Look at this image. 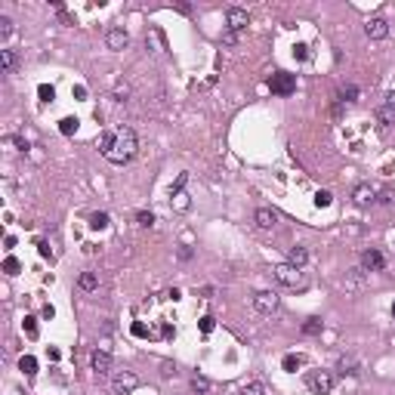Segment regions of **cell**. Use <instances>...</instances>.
Wrapping results in <instances>:
<instances>
[{"label":"cell","mask_w":395,"mask_h":395,"mask_svg":"<svg viewBox=\"0 0 395 395\" xmlns=\"http://www.w3.org/2000/svg\"><path fill=\"white\" fill-rule=\"evenodd\" d=\"M99 148H102V158L108 160V164H130L136 158V148H139V139L133 133V127H118L114 133L102 136L99 139Z\"/></svg>","instance_id":"cell-1"},{"label":"cell","mask_w":395,"mask_h":395,"mask_svg":"<svg viewBox=\"0 0 395 395\" xmlns=\"http://www.w3.org/2000/svg\"><path fill=\"white\" fill-rule=\"evenodd\" d=\"M112 389H114V395H133L139 389V376L133 370H118L112 376Z\"/></svg>","instance_id":"cell-2"},{"label":"cell","mask_w":395,"mask_h":395,"mask_svg":"<svg viewBox=\"0 0 395 395\" xmlns=\"http://www.w3.org/2000/svg\"><path fill=\"white\" fill-rule=\"evenodd\" d=\"M272 275H275V281H278V284H284V287H300V284H302L300 268H296V266H290V262L275 266V268H272Z\"/></svg>","instance_id":"cell-3"},{"label":"cell","mask_w":395,"mask_h":395,"mask_svg":"<svg viewBox=\"0 0 395 395\" xmlns=\"http://www.w3.org/2000/svg\"><path fill=\"white\" fill-rule=\"evenodd\" d=\"M268 86H272V93L278 96H290L296 90V74H287V71H275L272 78H268Z\"/></svg>","instance_id":"cell-4"},{"label":"cell","mask_w":395,"mask_h":395,"mask_svg":"<svg viewBox=\"0 0 395 395\" xmlns=\"http://www.w3.org/2000/svg\"><path fill=\"white\" fill-rule=\"evenodd\" d=\"M306 383H309V389H312L315 395H330V389H334V376H330L328 370H315V374L306 376Z\"/></svg>","instance_id":"cell-5"},{"label":"cell","mask_w":395,"mask_h":395,"mask_svg":"<svg viewBox=\"0 0 395 395\" xmlns=\"http://www.w3.org/2000/svg\"><path fill=\"white\" fill-rule=\"evenodd\" d=\"M247 25H250V16H247V10H241V6H228V12H226V31H235V34H241Z\"/></svg>","instance_id":"cell-6"},{"label":"cell","mask_w":395,"mask_h":395,"mask_svg":"<svg viewBox=\"0 0 395 395\" xmlns=\"http://www.w3.org/2000/svg\"><path fill=\"white\" fill-rule=\"evenodd\" d=\"M254 309H256L260 315H272V312L278 309V294H275V290H260V294L254 296Z\"/></svg>","instance_id":"cell-7"},{"label":"cell","mask_w":395,"mask_h":395,"mask_svg":"<svg viewBox=\"0 0 395 395\" xmlns=\"http://www.w3.org/2000/svg\"><path fill=\"white\" fill-rule=\"evenodd\" d=\"M364 31H368V38H370V40H383L386 34H389V22L383 19V16H374V19H368Z\"/></svg>","instance_id":"cell-8"},{"label":"cell","mask_w":395,"mask_h":395,"mask_svg":"<svg viewBox=\"0 0 395 395\" xmlns=\"http://www.w3.org/2000/svg\"><path fill=\"white\" fill-rule=\"evenodd\" d=\"M90 368L96 370V376H105V374L112 370V355L105 352V349H96L93 358H90Z\"/></svg>","instance_id":"cell-9"},{"label":"cell","mask_w":395,"mask_h":395,"mask_svg":"<svg viewBox=\"0 0 395 395\" xmlns=\"http://www.w3.org/2000/svg\"><path fill=\"white\" fill-rule=\"evenodd\" d=\"M105 44H108V50H127V44H130V34L124 31V28H112L108 34H105Z\"/></svg>","instance_id":"cell-10"},{"label":"cell","mask_w":395,"mask_h":395,"mask_svg":"<svg viewBox=\"0 0 395 395\" xmlns=\"http://www.w3.org/2000/svg\"><path fill=\"white\" fill-rule=\"evenodd\" d=\"M383 266H386V256L380 254V250H368V254L362 256V268H364V272H380Z\"/></svg>","instance_id":"cell-11"},{"label":"cell","mask_w":395,"mask_h":395,"mask_svg":"<svg viewBox=\"0 0 395 395\" xmlns=\"http://www.w3.org/2000/svg\"><path fill=\"white\" fill-rule=\"evenodd\" d=\"M352 201H355L358 207L374 204V201H376V188H370V186H358V188L352 192Z\"/></svg>","instance_id":"cell-12"},{"label":"cell","mask_w":395,"mask_h":395,"mask_svg":"<svg viewBox=\"0 0 395 395\" xmlns=\"http://www.w3.org/2000/svg\"><path fill=\"white\" fill-rule=\"evenodd\" d=\"M287 262H290V266H296V268H302V266L309 262V250L302 247V244H294L290 250H287Z\"/></svg>","instance_id":"cell-13"},{"label":"cell","mask_w":395,"mask_h":395,"mask_svg":"<svg viewBox=\"0 0 395 395\" xmlns=\"http://www.w3.org/2000/svg\"><path fill=\"white\" fill-rule=\"evenodd\" d=\"M254 220H256V226H260V228H275V222H278V213H275V210H268V207H260Z\"/></svg>","instance_id":"cell-14"},{"label":"cell","mask_w":395,"mask_h":395,"mask_svg":"<svg viewBox=\"0 0 395 395\" xmlns=\"http://www.w3.org/2000/svg\"><path fill=\"white\" fill-rule=\"evenodd\" d=\"M78 287H80V290H86V294H93L96 287H99V272H80Z\"/></svg>","instance_id":"cell-15"},{"label":"cell","mask_w":395,"mask_h":395,"mask_svg":"<svg viewBox=\"0 0 395 395\" xmlns=\"http://www.w3.org/2000/svg\"><path fill=\"white\" fill-rule=\"evenodd\" d=\"M336 370L343 374V376H352V374H358V362L352 355H340V362H336Z\"/></svg>","instance_id":"cell-16"},{"label":"cell","mask_w":395,"mask_h":395,"mask_svg":"<svg viewBox=\"0 0 395 395\" xmlns=\"http://www.w3.org/2000/svg\"><path fill=\"white\" fill-rule=\"evenodd\" d=\"M302 364H306V358H302V355H294V352H290V355H284V362H281V368H284V370H290V374H296Z\"/></svg>","instance_id":"cell-17"},{"label":"cell","mask_w":395,"mask_h":395,"mask_svg":"<svg viewBox=\"0 0 395 395\" xmlns=\"http://www.w3.org/2000/svg\"><path fill=\"white\" fill-rule=\"evenodd\" d=\"M0 68H4V74H12V68H16V52L12 50H0Z\"/></svg>","instance_id":"cell-18"},{"label":"cell","mask_w":395,"mask_h":395,"mask_svg":"<svg viewBox=\"0 0 395 395\" xmlns=\"http://www.w3.org/2000/svg\"><path fill=\"white\" fill-rule=\"evenodd\" d=\"M19 370H22V374H28V376H34V374H38V358L22 355V358H19Z\"/></svg>","instance_id":"cell-19"},{"label":"cell","mask_w":395,"mask_h":395,"mask_svg":"<svg viewBox=\"0 0 395 395\" xmlns=\"http://www.w3.org/2000/svg\"><path fill=\"white\" fill-rule=\"evenodd\" d=\"M213 389V383L207 380V376H192V392H198V395H207Z\"/></svg>","instance_id":"cell-20"},{"label":"cell","mask_w":395,"mask_h":395,"mask_svg":"<svg viewBox=\"0 0 395 395\" xmlns=\"http://www.w3.org/2000/svg\"><path fill=\"white\" fill-rule=\"evenodd\" d=\"M376 120H380V130L386 133L392 127V120H395V112L392 108H380V112H376Z\"/></svg>","instance_id":"cell-21"},{"label":"cell","mask_w":395,"mask_h":395,"mask_svg":"<svg viewBox=\"0 0 395 395\" xmlns=\"http://www.w3.org/2000/svg\"><path fill=\"white\" fill-rule=\"evenodd\" d=\"M321 330H324V321L321 318H309L306 324H302V334H309V336H318Z\"/></svg>","instance_id":"cell-22"},{"label":"cell","mask_w":395,"mask_h":395,"mask_svg":"<svg viewBox=\"0 0 395 395\" xmlns=\"http://www.w3.org/2000/svg\"><path fill=\"white\" fill-rule=\"evenodd\" d=\"M74 130H78V118H62V120H59V133H62V136H71Z\"/></svg>","instance_id":"cell-23"},{"label":"cell","mask_w":395,"mask_h":395,"mask_svg":"<svg viewBox=\"0 0 395 395\" xmlns=\"http://www.w3.org/2000/svg\"><path fill=\"white\" fill-rule=\"evenodd\" d=\"M340 99H343V102H358V86L355 84H346L343 90H340Z\"/></svg>","instance_id":"cell-24"},{"label":"cell","mask_w":395,"mask_h":395,"mask_svg":"<svg viewBox=\"0 0 395 395\" xmlns=\"http://www.w3.org/2000/svg\"><path fill=\"white\" fill-rule=\"evenodd\" d=\"M136 222H139L142 228H152V226H154V213H148V210H139V213H136Z\"/></svg>","instance_id":"cell-25"},{"label":"cell","mask_w":395,"mask_h":395,"mask_svg":"<svg viewBox=\"0 0 395 395\" xmlns=\"http://www.w3.org/2000/svg\"><path fill=\"white\" fill-rule=\"evenodd\" d=\"M19 268H22V262L16 260V256H6V260H4V272H6V275H19Z\"/></svg>","instance_id":"cell-26"},{"label":"cell","mask_w":395,"mask_h":395,"mask_svg":"<svg viewBox=\"0 0 395 395\" xmlns=\"http://www.w3.org/2000/svg\"><path fill=\"white\" fill-rule=\"evenodd\" d=\"M241 395H266V386H262L260 380H254V383H247V386L241 389Z\"/></svg>","instance_id":"cell-27"},{"label":"cell","mask_w":395,"mask_h":395,"mask_svg":"<svg viewBox=\"0 0 395 395\" xmlns=\"http://www.w3.org/2000/svg\"><path fill=\"white\" fill-rule=\"evenodd\" d=\"M38 96H40V102H52V99H56V90H52L50 84H40L38 86Z\"/></svg>","instance_id":"cell-28"},{"label":"cell","mask_w":395,"mask_h":395,"mask_svg":"<svg viewBox=\"0 0 395 395\" xmlns=\"http://www.w3.org/2000/svg\"><path fill=\"white\" fill-rule=\"evenodd\" d=\"M108 226V213H93L90 216V228H105Z\"/></svg>","instance_id":"cell-29"},{"label":"cell","mask_w":395,"mask_h":395,"mask_svg":"<svg viewBox=\"0 0 395 395\" xmlns=\"http://www.w3.org/2000/svg\"><path fill=\"white\" fill-rule=\"evenodd\" d=\"M22 328H25V334L34 340V336H38V318H34V315H28V318L22 321Z\"/></svg>","instance_id":"cell-30"},{"label":"cell","mask_w":395,"mask_h":395,"mask_svg":"<svg viewBox=\"0 0 395 395\" xmlns=\"http://www.w3.org/2000/svg\"><path fill=\"white\" fill-rule=\"evenodd\" d=\"M12 34V19H6V16H0V40H6Z\"/></svg>","instance_id":"cell-31"},{"label":"cell","mask_w":395,"mask_h":395,"mask_svg":"<svg viewBox=\"0 0 395 395\" xmlns=\"http://www.w3.org/2000/svg\"><path fill=\"white\" fill-rule=\"evenodd\" d=\"M330 201H334L330 192H318V194H315V207H330Z\"/></svg>","instance_id":"cell-32"},{"label":"cell","mask_w":395,"mask_h":395,"mask_svg":"<svg viewBox=\"0 0 395 395\" xmlns=\"http://www.w3.org/2000/svg\"><path fill=\"white\" fill-rule=\"evenodd\" d=\"M294 56H296L300 62H306V59H309V46H306V44H296V46H294Z\"/></svg>","instance_id":"cell-33"},{"label":"cell","mask_w":395,"mask_h":395,"mask_svg":"<svg viewBox=\"0 0 395 395\" xmlns=\"http://www.w3.org/2000/svg\"><path fill=\"white\" fill-rule=\"evenodd\" d=\"M222 44H226V46H235V44H238V34H235V31H222Z\"/></svg>","instance_id":"cell-34"},{"label":"cell","mask_w":395,"mask_h":395,"mask_svg":"<svg viewBox=\"0 0 395 395\" xmlns=\"http://www.w3.org/2000/svg\"><path fill=\"white\" fill-rule=\"evenodd\" d=\"M127 96H130V86H118L114 90V99L118 102H127Z\"/></svg>","instance_id":"cell-35"},{"label":"cell","mask_w":395,"mask_h":395,"mask_svg":"<svg viewBox=\"0 0 395 395\" xmlns=\"http://www.w3.org/2000/svg\"><path fill=\"white\" fill-rule=\"evenodd\" d=\"M160 368H164V370H160V376H167V380H170V376H176V368H173L170 362H164Z\"/></svg>","instance_id":"cell-36"},{"label":"cell","mask_w":395,"mask_h":395,"mask_svg":"<svg viewBox=\"0 0 395 395\" xmlns=\"http://www.w3.org/2000/svg\"><path fill=\"white\" fill-rule=\"evenodd\" d=\"M201 330H204V334H210V330H213V318H210V315H204V318H201Z\"/></svg>","instance_id":"cell-37"},{"label":"cell","mask_w":395,"mask_h":395,"mask_svg":"<svg viewBox=\"0 0 395 395\" xmlns=\"http://www.w3.org/2000/svg\"><path fill=\"white\" fill-rule=\"evenodd\" d=\"M133 336H148V330H146V324H133Z\"/></svg>","instance_id":"cell-38"},{"label":"cell","mask_w":395,"mask_h":395,"mask_svg":"<svg viewBox=\"0 0 395 395\" xmlns=\"http://www.w3.org/2000/svg\"><path fill=\"white\" fill-rule=\"evenodd\" d=\"M386 108L395 112V90H392V93H386Z\"/></svg>","instance_id":"cell-39"},{"label":"cell","mask_w":395,"mask_h":395,"mask_svg":"<svg viewBox=\"0 0 395 395\" xmlns=\"http://www.w3.org/2000/svg\"><path fill=\"white\" fill-rule=\"evenodd\" d=\"M38 250H40V256H50V244L46 241H38Z\"/></svg>","instance_id":"cell-40"},{"label":"cell","mask_w":395,"mask_h":395,"mask_svg":"<svg viewBox=\"0 0 395 395\" xmlns=\"http://www.w3.org/2000/svg\"><path fill=\"white\" fill-rule=\"evenodd\" d=\"M179 260H192V247H182V250H179Z\"/></svg>","instance_id":"cell-41"},{"label":"cell","mask_w":395,"mask_h":395,"mask_svg":"<svg viewBox=\"0 0 395 395\" xmlns=\"http://www.w3.org/2000/svg\"><path fill=\"white\" fill-rule=\"evenodd\" d=\"M392 318H395V302H392Z\"/></svg>","instance_id":"cell-42"}]
</instances>
